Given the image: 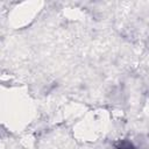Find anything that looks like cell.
Instances as JSON below:
<instances>
[{"label": "cell", "mask_w": 149, "mask_h": 149, "mask_svg": "<svg viewBox=\"0 0 149 149\" xmlns=\"http://www.w3.org/2000/svg\"><path fill=\"white\" fill-rule=\"evenodd\" d=\"M118 149H135L134 146L128 141H122L118 144Z\"/></svg>", "instance_id": "6da1fadb"}]
</instances>
